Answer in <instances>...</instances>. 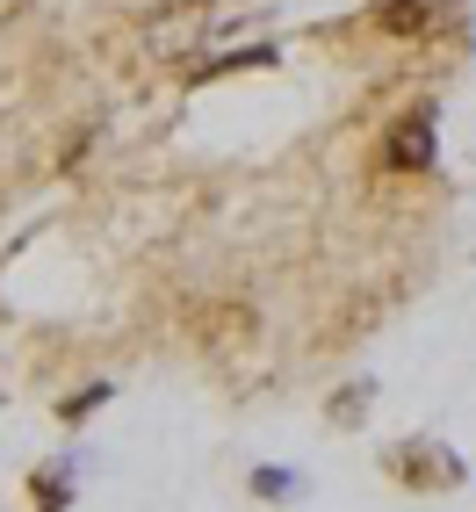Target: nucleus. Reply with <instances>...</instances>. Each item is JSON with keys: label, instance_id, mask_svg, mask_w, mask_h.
<instances>
[{"label": "nucleus", "instance_id": "obj_2", "mask_svg": "<svg viewBox=\"0 0 476 512\" xmlns=\"http://www.w3.org/2000/svg\"><path fill=\"white\" fill-rule=\"evenodd\" d=\"M383 22H390V29H426V0H390Z\"/></svg>", "mask_w": 476, "mask_h": 512}, {"label": "nucleus", "instance_id": "obj_1", "mask_svg": "<svg viewBox=\"0 0 476 512\" xmlns=\"http://www.w3.org/2000/svg\"><path fill=\"white\" fill-rule=\"evenodd\" d=\"M390 166H433V123L426 116H404L390 130Z\"/></svg>", "mask_w": 476, "mask_h": 512}]
</instances>
